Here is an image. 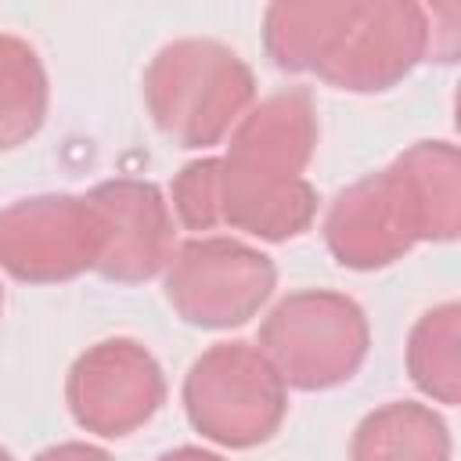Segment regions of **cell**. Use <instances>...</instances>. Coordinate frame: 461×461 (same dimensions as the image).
Masks as SVG:
<instances>
[{
	"mask_svg": "<svg viewBox=\"0 0 461 461\" xmlns=\"http://www.w3.org/2000/svg\"><path fill=\"white\" fill-rule=\"evenodd\" d=\"M256 346L288 389L321 393L360 371L371 349V324L346 292L299 288L270 306Z\"/></svg>",
	"mask_w": 461,
	"mask_h": 461,
	"instance_id": "cell-4",
	"label": "cell"
},
{
	"mask_svg": "<svg viewBox=\"0 0 461 461\" xmlns=\"http://www.w3.org/2000/svg\"><path fill=\"white\" fill-rule=\"evenodd\" d=\"M65 403L79 429L101 439H122L158 414L166 403V375L140 342L101 339L72 360Z\"/></svg>",
	"mask_w": 461,
	"mask_h": 461,
	"instance_id": "cell-9",
	"label": "cell"
},
{
	"mask_svg": "<svg viewBox=\"0 0 461 461\" xmlns=\"http://www.w3.org/2000/svg\"><path fill=\"white\" fill-rule=\"evenodd\" d=\"M166 303L173 313L205 331H230L249 324L277 288V267L267 252L223 238H187L162 270Z\"/></svg>",
	"mask_w": 461,
	"mask_h": 461,
	"instance_id": "cell-6",
	"label": "cell"
},
{
	"mask_svg": "<svg viewBox=\"0 0 461 461\" xmlns=\"http://www.w3.org/2000/svg\"><path fill=\"white\" fill-rule=\"evenodd\" d=\"M349 0H277L263 11V50L281 72H313Z\"/></svg>",
	"mask_w": 461,
	"mask_h": 461,
	"instance_id": "cell-12",
	"label": "cell"
},
{
	"mask_svg": "<svg viewBox=\"0 0 461 461\" xmlns=\"http://www.w3.org/2000/svg\"><path fill=\"white\" fill-rule=\"evenodd\" d=\"M169 212L176 227L194 230L198 238L216 230V155H202L173 176Z\"/></svg>",
	"mask_w": 461,
	"mask_h": 461,
	"instance_id": "cell-15",
	"label": "cell"
},
{
	"mask_svg": "<svg viewBox=\"0 0 461 461\" xmlns=\"http://www.w3.org/2000/svg\"><path fill=\"white\" fill-rule=\"evenodd\" d=\"M104 227L86 194H32L0 209V270L25 285L72 281L97 267Z\"/></svg>",
	"mask_w": 461,
	"mask_h": 461,
	"instance_id": "cell-8",
	"label": "cell"
},
{
	"mask_svg": "<svg viewBox=\"0 0 461 461\" xmlns=\"http://www.w3.org/2000/svg\"><path fill=\"white\" fill-rule=\"evenodd\" d=\"M461 230V155L450 140H414L389 166L342 187L321 223L331 259L382 270L421 241Z\"/></svg>",
	"mask_w": 461,
	"mask_h": 461,
	"instance_id": "cell-1",
	"label": "cell"
},
{
	"mask_svg": "<svg viewBox=\"0 0 461 461\" xmlns=\"http://www.w3.org/2000/svg\"><path fill=\"white\" fill-rule=\"evenodd\" d=\"M144 104L162 137L205 151L220 144L256 104L249 61L209 36H184L155 50L144 68Z\"/></svg>",
	"mask_w": 461,
	"mask_h": 461,
	"instance_id": "cell-3",
	"label": "cell"
},
{
	"mask_svg": "<svg viewBox=\"0 0 461 461\" xmlns=\"http://www.w3.org/2000/svg\"><path fill=\"white\" fill-rule=\"evenodd\" d=\"M0 461H14V457H11V450H7V447H0Z\"/></svg>",
	"mask_w": 461,
	"mask_h": 461,
	"instance_id": "cell-18",
	"label": "cell"
},
{
	"mask_svg": "<svg viewBox=\"0 0 461 461\" xmlns=\"http://www.w3.org/2000/svg\"><path fill=\"white\" fill-rule=\"evenodd\" d=\"M432 54V11L411 0H349L313 76L346 94H382Z\"/></svg>",
	"mask_w": 461,
	"mask_h": 461,
	"instance_id": "cell-7",
	"label": "cell"
},
{
	"mask_svg": "<svg viewBox=\"0 0 461 461\" xmlns=\"http://www.w3.org/2000/svg\"><path fill=\"white\" fill-rule=\"evenodd\" d=\"M447 421L414 400H393L360 418L349 439V461H450Z\"/></svg>",
	"mask_w": 461,
	"mask_h": 461,
	"instance_id": "cell-11",
	"label": "cell"
},
{
	"mask_svg": "<svg viewBox=\"0 0 461 461\" xmlns=\"http://www.w3.org/2000/svg\"><path fill=\"white\" fill-rule=\"evenodd\" d=\"M50 108V83L36 47L0 32V151L29 144Z\"/></svg>",
	"mask_w": 461,
	"mask_h": 461,
	"instance_id": "cell-13",
	"label": "cell"
},
{
	"mask_svg": "<svg viewBox=\"0 0 461 461\" xmlns=\"http://www.w3.org/2000/svg\"><path fill=\"white\" fill-rule=\"evenodd\" d=\"M180 396L191 429L227 450L274 439L288 414V385L259 346L245 339L209 346L187 367Z\"/></svg>",
	"mask_w": 461,
	"mask_h": 461,
	"instance_id": "cell-5",
	"label": "cell"
},
{
	"mask_svg": "<svg viewBox=\"0 0 461 461\" xmlns=\"http://www.w3.org/2000/svg\"><path fill=\"white\" fill-rule=\"evenodd\" d=\"M0 310H4V288H0Z\"/></svg>",
	"mask_w": 461,
	"mask_h": 461,
	"instance_id": "cell-19",
	"label": "cell"
},
{
	"mask_svg": "<svg viewBox=\"0 0 461 461\" xmlns=\"http://www.w3.org/2000/svg\"><path fill=\"white\" fill-rule=\"evenodd\" d=\"M155 461H227V457H220V454H212L205 447H176V450L158 454Z\"/></svg>",
	"mask_w": 461,
	"mask_h": 461,
	"instance_id": "cell-17",
	"label": "cell"
},
{
	"mask_svg": "<svg viewBox=\"0 0 461 461\" xmlns=\"http://www.w3.org/2000/svg\"><path fill=\"white\" fill-rule=\"evenodd\" d=\"M32 461H115L108 450L94 447V443H79V439H68V443H54L47 450H40Z\"/></svg>",
	"mask_w": 461,
	"mask_h": 461,
	"instance_id": "cell-16",
	"label": "cell"
},
{
	"mask_svg": "<svg viewBox=\"0 0 461 461\" xmlns=\"http://www.w3.org/2000/svg\"><path fill=\"white\" fill-rule=\"evenodd\" d=\"M104 227V249L94 267L104 281L140 285L166 270L176 252V220L151 180H101L86 191Z\"/></svg>",
	"mask_w": 461,
	"mask_h": 461,
	"instance_id": "cell-10",
	"label": "cell"
},
{
	"mask_svg": "<svg viewBox=\"0 0 461 461\" xmlns=\"http://www.w3.org/2000/svg\"><path fill=\"white\" fill-rule=\"evenodd\" d=\"M317 104L306 86L256 101L216 155V227L259 241H288L310 230L317 187L303 176L317 151Z\"/></svg>",
	"mask_w": 461,
	"mask_h": 461,
	"instance_id": "cell-2",
	"label": "cell"
},
{
	"mask_svg": "<svg viewBox=\"0 0 461 461\" xmlns=\"http://www.w3.org/2000/svg\"><path fill=\"white\" fill-rule=\"evenodd\" d=\"M407 375L421 396L454 407L461 400V306L425 310L407 335Z\"/></svg>",
	"mask_w": 461,
	"mask_h": 461,
	"instance_id": "cell-14",
	"label": "cell"
}]
</instances>
